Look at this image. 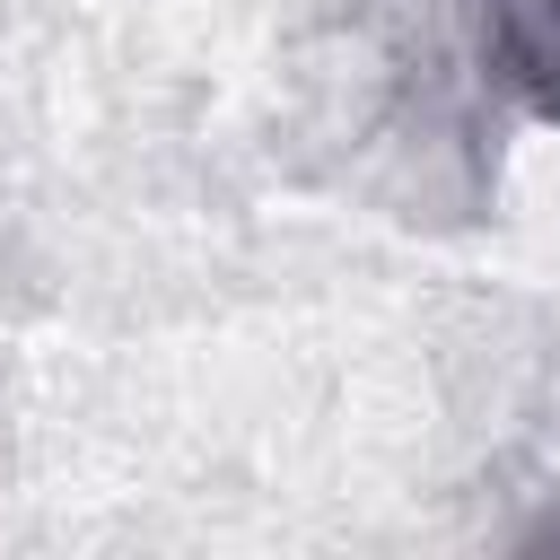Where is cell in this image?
I'll return each instance as SVG.
<instances>
[{
    "instance_id": "obj_1",
    "label": "cell",
    "mask_w": 560,
    "mask_h": 560,
    "mask_svg": "<svg viewBox=\"0 0 560 560\" xmlns=\"http://www.w3.org/2000/svg\"><path fill=\"white\" fill-rule=\"evenodd\" d=\"M490 18V61L525 96V114L560 122V0H481Z\"/></svg>"
}]
</instances>
